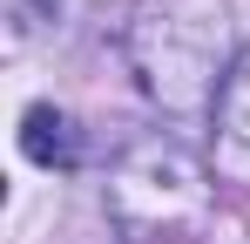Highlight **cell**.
<instances>
[{
	"label": "cell",
	"instance_id": "cell-1",
	"mask_svg": "<svg viewBox=\"0 0 250 244\" xmlns=\"http://www.w3.org/2000/svg\"><path fill=\"white\" fill-rule=\"evenodd\" d=\"M230 61H223V0H142L128 21V68L169 116L216 109Z\"/></svg>",
	"mask_w": 250,
	"mask_h": 244
},
{
	"label": "cell",
	"instance_id": "cell-2",
	"mask_svg": "<svg viewBox=\"0 0 250 244\" xmlns=\"http://www.w3.org/2000/svg\"><path fill=\"white\" fill-rule=\"evenodd\" d=\"M108 210L128 238H169L176 224H189L203 210V170L176 136L135 143L108 183Z\"/></svg>",
	"mask_w": 250,
	"mask_h": 244
},
{
	"label": "cell",
	"instance_id": "cell-3",
	"mask_svg": "<svg viewBox=\"0 0 250 244\" xmlns=\"http://www.w3.org/2000/svg\"><path fill=\"white\" fill-rule=\"evenodd\" d=\"M209 170L223 183L250 190V41L237 48V61L223 75V95L209 109Z\"/></svg>",
	"mask_w": 250,
	"mask_h": 244
},
{
	"label": "cell",
	"instance_id": "cell-4",
	"mask_svg": "<svg viewBox=\"0 0 250 244\" xmlns=\"http://www.w3.org/2000/svg\"><path fill=\"white\" fill-rule=\"evenodd\" d=\"M21 149H27V156L41 163V170H68L82 143H75V122L61 116L54 102H34V109L21 116Z\"/></svg>",
	"mask_w": 250,
	"mask_h": 244
}]
</instances>
